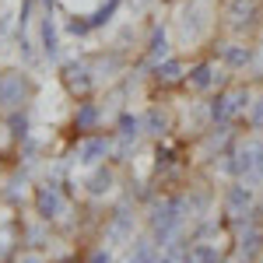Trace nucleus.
I'll use <instances>...</instances> for the list:
<instances>
[{
	"instance_id": "8",
	"label": "nucleus",
	"mask_w": 263,
	"mask_h": 263,
	"mask_svg": "<svg viewBox=\"0 0 263 263\" xmlns=\"http://www.w3.org/2000/svg\"><path fill=\"white\" fill-rule=\"evenodd\" d=\"M63 78H67V84H70V91H78V95L91 91V84H99L95 74H91V63H84V60H70L67 67H63Z\"/></svg>"
},
{
	"instance_id": "23",
	"label": "nucleus",
	"mask_w": 263,
	"mask_h": 263,
	"mask_svg": "<svg viewBox=\"0 0 263 263\" xmlns=\"http://www.w3.org/2000/svg\"><path fill=\"white\" fill-rule=\"evenodd\" d=\"M130 4H134V11H144V7H151L155 0H130Z\"/></svg>"
},
{
	"instance_id": "5",
	"label": "nucleus",
	"mask_w": 263,
	"mask_h": 263,
	"mask_svg": "<svg viewBox=\"0 0 263 263\" xmlns=\"http://www.w3.org/2000/svg\"><path fill=\"white\" fill-rule=\"evenodd\" d=\"M186 84H190L193 91H211L214 84L224 88V78H221V70H218V63L200 60V63H193V67L186 70Z\"/></svg>"
},
{
	"instance_id": "13",
	"label": "nucleus",
	"mask_w": 263,
	"mask_h": 263,
	"mask_svg": "<svg viewBox=\"0 0 263 263\" xmlns=\"http://www.w3.org/2000/svg\"><path fill=\"white\" fill-rule=\"evenodd\" d=\"M130 239H134V214L120 211L109 224V242H130Z\"/></svg>"
},
{
	"instance_id": "4",
	"label": "nucleus",
	"mask_w": 263,
	"mask_h": 263,
	"mask_svg": "<svg viewBox=\"0 0 263 263\" xmlns=\"http://www.w3.org/2000/svg\"><path fill=\"white\" fill-rule=\"evenodd\" d=\"M253 57H256V46L246 39H232L218 46V60H221L224 70H249Z\"/></svg>"
},
{
	"instance_id": "9",
	"label": "nucleus",
	"mask_w": 263,
	"mask_h": 263,
	"mask_svg": "<svg viewBox=\"0 0 263 263\" xmlns=\"http://www.w3.org/2000/svg\"><path fill=\"white\" fill-rule=\"evenodd\" d=\"M186 63L182 60H176V57H168V60H162V63H155V81L162 84V88H172V84H182L186 81Z\"/></svg>"
},
{
	"instance_id": "6",
	"label": "nucleus",
	"mask_w": 263,
	"mask_h": 263,
	"mask_svg": "<svg viewBox=\"0 0 263 263\" xmlns=\"http://www.w3.org/2000/svg\"><path fill=\"white\" fill-rule=\"evenodd\" d=\"M28 95V81L25 74H0V105L7 109H18Z\"/></svg>"
},
{
	"instance_id": "17",
	"label": "nucleus",
	"mask_w": 263,
	"mask_h": 263,
	"mask_svg": "<svg viewBox=\"0 0 263 263\" xmlns=\"http://www.w3.org/2000/svg\"><path fill=\"white\" fill-rule=\"evenodd\" d=\"M39 28H42V49H46V57H49V60H57L60 46H57V25H53V14H49V11L42 14Z\"/></svg>"
},
{
	"instance_id": "7",
	"label": "nucleus",
	"mask_w": 263,
	"mask_h": 263,
	"mask_svg": "<svg viewBox=\"0 0 263 263\" xmlns=\"http://www.w3.org/2000/svg\"><path fill=\"white\" fill-rule=\"evenodd\" d=\"M253 207V186L249 182H232L228 190H224V211L228 214H235V218H242L246 211Z\"/></svg>"
},
{
	"instance_id": "19",
	"label": "nucleus",
	"mask_w": 263,
	"mask_h": 263,
	"mask_svg": "<svg viewBox=\"0 0 263 263\" xmlns=\"http://www.w3.org/2000/svg\"><path fill=\"white\" fill-rule=\"evenodd\" d=\"M109 190H112V172H109V168H99V172L88 179V193L102 197V193H109Z\"/></svg>"
},
{
	"instance_id": "12",
	"label": "nucleus",
	"mask_w": 263,
	"mask_h": 263,
	"mask_svg": "<svg viewBox=\"0 0 263 263\" xmlns=\"http://www.w3.org/2000/svg\"><path fill=\"white\" fill-rule=\"evenodd\" d=\"M141 123H144V134H151V137H165V134L172 130L168 112H162L158 105H155V109H147V112L141 116Z\"/></svg>"
},
{
	"instance_id": "20",
	"label": "nucleus",
	"mask_w": 263,
	"mask_h": 263,
	"mask_svg": "<svg viewBox=\"0 0 263 263\" xmlns=\"http://www.w3.org/2000/svg\"><path fill=\"white\" fill-rule=\"evenodd\" d=\"M246 120H249V126H253L256 134H263V91H260V95H253V102H249V112H246Z\"/></svg>"
},
{
	"instance_id": "24",
	"label": "nucleus",
	"mask_w": 263,
	"mask_h": 263,
	"mask_svg": "<svg viewBox=\"0 0 263 263\" xmlns=\"http://www.w3.org/2000/svg\"><path fill=\"white\" fill-rule=\"evenodd\" d=\"M18 263H42L39 256H25V260H18Z\"/></svg>"
},
{
	"instance_id": "11",
	"label": "nucleus",
	"mask_w": 263,
	"mask_h": 263,
	"mask_svg": "<svg viewBox=\"0 0 263 263\" xmlns=\"http://www.w3.org/2000/svg\"><path fill=\"white\" fill-rule=\"evenodd\" d=\"M182 263H221V249L214 242H193L186 249Z\"/></svg>"
},
{
	"instance_id": "21",
	"label": "nucleus",
	"mask_w": 263,
	"mask_h": 263,
	"mask_svg": "<svg viewBox=\"0 0 263 263\" xmlns=\"http://www.w3.org/2000/svg\"><path fill=\"white\" fill-rule=\"evenodd\" d=\"M249 74H253L256 81H263V42L256 46V57H253V63H249Z\"/></svg>"
},
{
	"instance_id": "1",
	"label": "nucleus",
	"mask_w": 263,
	"mask_h": 263,
	"mask_svg": "<svg viewBox=\"0 0 263 263\" xmlns=\"http://www.w3.org/2000/svg\"><path fill=\"white\" fill-rule=\"evenodd\" d=\"M249 102H253V91L246 84H232V88H221L214 99H211V123H235L239 116L249 112Z\"/></svg>"
},
{
	"instance_id": "18",
	"label": "nucleus",
	"mask_w": 263,
	"mask_h": 263,
	"mask_svg": "<svg viewBox=\"0 0 263 263\" xmlns=\"http://www.w3.org/2000/svg\"><path fill=\"white\" fill-rule=\"evenodd\" d=\"M99 120H102V109L95 105V102H81V105H78V116H74L78 130H95Z\"/></svg>"
},
{
	"instance_id": "15",
	"label": "nucleus",
	"mask_w": 263,
	"mask_h": 263,
	"mask_svg": "<svg viewBox=\"0 0 263 263\" xmlns=\"http://www.w3.org/2000/svg\"><path fill=\"white\" fill-rule=\"evenodd\" d=\"M120 67H123L120 53H109V57H105V53H102L99 60L91 63V74H95V81H102V78H105V81H109V78H116V70H120Z\"/></svg>"
},
{
	"instance_id": "3",
	"label": "nucleus",
	"mask_w": 263,
	"mask_h": 263,
	"mask_svg": "<svg viewBox=\"0 0 263 263\" xmlns=\"http://www.w3.org/2000/svg\"><path fill=\"white\" fill-rule=\"evenodd\" d=\"M221 18L235 35H246L263 21V4L260 0H224Z\"/></svg>"
},
{
	"instance_id": "16",
	"label": "nucleus",
	"mask_w": 263,
	"mask_h": 263,
	"mask_svg": "<svg viewBox=\"0 0 263 263\" xmlns=\"http://www.w3.org/2000/svg\"><path fill=\"white\" fill-rule=\"evenodd\" d=\"M147 60H151V63L168 60V32H165V28H155V32H151V42H147Z\"/></svg>"
},
{
	"instance_id": "22",
	"label": "nucleus",
	"mask_w": 263,
	"mask_h": 263,
	"mask_svg": "<svg viewBox=\"0 0 263 263\" xmlns=\"http://www.w3.org/2000/svg\"><path fill=\"white\" fill-rule=\"evenodd\" d=\"M88 263H109V249H95V253H91V260Z\"/></svg>"
},
{
	"instance_id": "2",
	"label": "nucleus",
	"mask_w": 263,
	"mask_h": 263,
	"mask_svg": "<svg viewBox=\"0 0 263 263\" xmlns=\"http://www.w3.org/2000/svg\"><path fill=\"white\" fill-rule=\"evenodd\" d=\"M214 25V4L211 0H186L179 11V28L186 42H200Z\"/></svg>"
},
{
	"instance_id": "10",
	"label": "nucleus",
	"mask_w": 263,
	"mask_h": 263,
	"mask_svg": "<svg viewBox=\"0 0 263 263\" xmlns=\"http://www.w3.org/2000/svg\"><path fill=\"white\" fill-rule=\"evenodd\" d=\"M112 151V144H109V137H84L81 147H78V162L84 165H95L99 158H105Z\"/></svg>"
},
{
	"instance_id": "14",
	"label": "nucleus",
	"mask_w": 263,
	"mask_h": 263,
	"mask_svg": "<svg viewBox=\"0 0 263 263\" xmlns=\"http://www.w3.org/2000/svg\"><path fill=\"white\" fill-rule=\"evenodd\" d=\"M63 211V197L53 190V186H42L39 190V214L42 218H57Z\"/></svg>"
}]
</instances>
